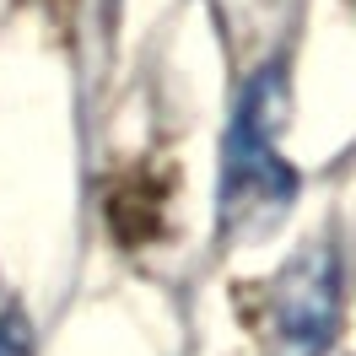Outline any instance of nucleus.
<instances>
[{"instance_id": "2", "label": "nucleus", "mask_w": 356, "mask_h": 356, "mask_svg": "<svg viewBox=\"0 0 356 356\" xmlns=\"http://www.w3.org/2000/svg\"><path fill=\"white\" fill-rule=\"evenodd\" d=\"M340 334V254L330 238L302 243L270 281V346L275 356H324Z\"/></svg>"}, {"instance_id": "3", "label": "nucleus", "mask_w": 356, "mask_h": 356, "mask_svg": "<svg viewBox=\"0 0 356 356\" xmlns=\"http://www.w3.org/2000/svg\"><path fill=\"white\" fill-rule=\"evenodd\" d=\"M0 356H33V324L22 308L0 313Z\"/></svg>"}, {"instance_id": "1", "label": "nucleus", "mask_w": 356, "mask_h": 356, "mask_svg": "<svg viewBox=\"0 0 356 356\" xmlns=\"http://www.w3.org/2000/svg\"><path fill=\"white\" fill-rule=\"evenodd\" d=\"M286 108H291L286 65L275 60V65H265L248 81L243 103H238V119H232L227 146H222V195H216V211H222L227 238L265 232L270 222H281V211L297 195V173L281 156Z\"/></svg>"}]
</instances>
